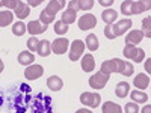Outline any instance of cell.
<instances>
[{
    "mask_svg": "<svg viewBox=\"0 0 151 113\" xmlns=\"http://www.w3.org/2000/svg\"><path fill=\"white\" fill-rule=\"evenodd\" d=\"M115 94L118 98H125L130 94V84L127 82H119L115 87Z\"/></svg>",
    "mask_w": 151,
    "mask_h": 113,
    "instance_id": "cell-19",
    "label": "cell"
},
{
    "mask_svg": "<svg viewBox=\"0 0 151 113\" xmlns=\"http://www.w3.org/2000/svg\"><path fill=\"white\" fill-rule=\"evenodd\" d=\"M100 72L107 75V77H110V74L116 72V67H115V62H113V59L110 60H104L101 64V69H100Z\"/></svg>",
    "mask_w": 151,
    "mask_h": 113,
    "instance_id": "cell-20",
    "label": "cell"
},
{
    "mask_svg": "<svg viewBox=\"0 0 151 113\" xmlns=\"http://www.w3.org/2000/svg\"><path fill=\"white\" fill-rule=\"evenodd\" d=\"M83 51H85V42L82 39L73 41L71 48H70V60H73V62L79 60L83 56Z\"/></svg>",
    "mask_w": 151,
    "mask_h": 113,
    "instance_id": "cell-4",
    "label": "cell"
},
{
    "mask_svg": "<svg viewBox=\"0 0 151 113\" xmlns=\"http://www.w3.org/2000/svg\"><path fill=\"white\" fill-rule=\"evenodd\" d=\"M151 9V2H133L132 5V15L133 14H142L145 11Z\"/></svg>",
    "mask_w": 151,
    "mask_h": 113,
    "instance_id": "cell-18",
    "label": "cell"
},
{
    "mask_svg": "<svg viewBox=\"0 0 151 113\" xmlns=\"http://www.w3.org/2000/svg\"><path fill=\"white\" fill-rule=\"evenodd\" d=\"M85 45L88 47L89 51H95V50H98V47H100L98 36L95 33H89V35L86 36V39H85Z\"/></svg>",
    "mask_w": 151,
    "mask_h": 113,
    "instance_id": "cell-17",
    "label": "cell"
},
{
    "mask_svg": "<svg viewBox=\"0 0 151 113\" xmlns=\"http://www.w3.org/2000/svg\"><path fill=\"white\" fill-rule=\"evenodd\" d=\"M41 3H42V0H27V5L29 6H35V8L38 5H41Z\"/></svg>",
    "mask_w": 151,
    "mask_h": 113,
    "instance_id": "cell-39",
    "label": "cell"
},
{
    "mask_svg": "<svg viewBox=\"0 0 151 113\" xmlns=\"http://www.w3.org/2000/svg\"><path fill=\"white\" fill-rule=\"evenodd\" d=\"M124 112L125 113H139V106L136 103H127L124 106Z\"/></svg>",
    "mask_w": 151,
    "mask_h": 113,
    "instance_id": "cell-35",
    "label": "cell"
},
{
    "mask_svg": "<svg viewBox=\"0 0 151 113\" xmlns=\"http://www.w3.org/2000/svg\"><path fill=\"white\" fill-rule=\"evenodd\" d=\"M104 36L107 38V39H113V32H112V26H106L104 27Z\"/></svg>",
    "mask_w": 151,
    "mask_h": 113,
    "instance_id": "cell-38",
    "label": "cell"
},
{
    "mask_svg": "<svg viewBox=\"0 0 151 113\" xmlns=\"http://www.w3.org/2000/svg\"><path fill=\"white\" fill-rule=\"evenodd\" d=\"M76 18H77V12H74L73 9H65L64 12H62V15H60V21L65 23L67 26L68 24H73L76 21Z\"/></svg>",
    "mask_w": 151,
    "mask_h": 113,
    "instance_id": "cell-23",
    "label": "cell"
},
{
    "mask_svg": "<svg viewBox=\"0 0 151 113\" xmlns=\"http://www.w3.org/2000/svg\"><path fill=\"white\" fill-rule=\"evenodd\" d=\"M145 69H147V72L150 74V71H151V59H147V60H145Z\"/></svg>",
    "mask_w": 151,
    "mask_h": 113,
    "instance_id": "cell-41",
    "label": "cell"
},
{
    "mask_svg": "<svg viewBox=\"0 0 151 113\" xmlns=\"http://www.w3.org/2000/svg\"><path fill=\"white\" fill-rule=\"evenodd\" d=\"M26 32H27V27L23 21H17V23L12 24V33H14L15 36H23Z\"/></svg>",
    "mask_w": 151,
    "mask_h": 113,
    "instance_id": "cell-27",
    "label": "cell"
},
{
    "mask_svg": "<svg viewBox=\"0 0 151 113\" xmlns=\"http://www.w3.org/2000/svg\"><path fill=\"white\" fill-rule=\"evenodd\" d=\"M82 69L85 72H92L95 69V60H94V56L91 53H86L82 57Z\"/></svg>",
    "mask_w": 151,
    "mask_h": 113,
    "instance_id": "cell-11",
    "label": "cell"
},
{
    "mask_svg": "<svg viewBox=\"0 0 151 113\" xmlns=\"http://www.w3.org/2000/svg\"><path fill=\"white\" fill-rule=\"evenodd\" d=\"M26 27H27V32L32 33L33 36H35V35H41V33H44L45 29H47V26H44V24H41L40 21H36V20L30 21Z\"/></svg>",
    "mask_w": 151,
    "mask_h": 113,
    "instance_id": "cell-15",
    "label": "cell"
},
{
    "mask_svg": "<svg viewBox=\"0 0 151 113\" xmlns=\"http://www.w3.org/2000/svg\"><path fill=\"white\" fill-rule=\"evenodd\" d=\"M47 87L58 92L64 87V82H62V79L58 77V75H52V77H48V80H47Z\"/></svg>",
    "mask_w": 151,
    "mask_h": 113,
    "instance_id": "cell-16",
    "label": "cell"
},
{
    "mask_svg": "<svg viewBox=\"0 0 151 113\" xmlns=\"http://www.w3.org/2000/svg\"><path fill=\"white\" fill-rule=\"evenodd\" d=\"M33 60H35V56H33V53H30V51H21L20 54H18V64L20 65H32L33 64Z\"/></svg>",
    "mask_w": 151,
    "mask_h": 113,
    "instance_id": "cell-24",
    "label": "cell"
},
{
    "mask_svg": "<svg viewBox=\"0 0 151 113\" xmlns=\"http://www.w3.org/2000/svg\"><path fill=\"white\" fill-rule=\"evenodd\" d=\"M80 103L83 106L95 109V107L100 106V103H101V97H100V94H97V92H83L80 95Z\"/></svg>",
    "mask_w": 151,
    "mask_h": 113,
    "instance_id": "cell-2",
    "label": "cell"
},
{
    "mask_svg": "<svg viewBox=\"0 0 151 113\" xmlns=\"http://www.w3.org/2000/svg\"><path fill=\"white\" fill-rule=\"evenodd\" d=\"M76 113H92L89 109H79V110H76Z\"/></svg>",
    "mask_w": 151,
    "mask_h": 113,
    "instance_id": "cell-43",
    "label": "cell"
},
{
    "mask_svg": "<svg viewBox=\"0 0 151 113\" xmlns=\"http://www.w3.org/2000/svg\"><path fill=\"white\" fill-rule=\"evenodd\" d=\"M122 54L127 59H132L133 62H136V64L142 62L144 57H145V51H144V50L137 48L136 45H132V44H125V47L122 50Z\"/></svg>",
    "mask_w": 151,
    "mask_h": 113,
    "instance_id": "cell-1",
    "label": "cell"
},
{
    "mask_svg": "<svg viewBox=\"0 0 151 113\" xmlns=\"http://www.w3.org/2000/svg\"><path fill=\"white\" fill-rule=\"evenodd\" d=\"M50 45H52V51L55 54H64V53H67L70 42H68V39H65V38H58V39H55Z\"/></svg>",
    "mask_w": 151,
    "mask_h": 113,
    "instance_id": "cell-9",
    "label": "cell"
},
{
    "mask_svg": "<svg viewBox=\"0 0 151 113\" xmlns=\"http://www.w3.org/2000/svg\"><path fill=\"white\" fill-rule=\"evenodd\" d=\"M0 6H3V0H0Z\"/></svg>",
    "mask_w": 151,
    "mask_h": 113,
    "instance_id": "cell-45",
    "label": "cell"
},
{
    "mask_svg": "<svg viewBox=\"0 0 151 113\" xmlns=\"http://www.w3.org/2000/svg\"><path fill=\"white\" fill-rule=\"evenodd\" d=\"M142 27H144V36H147V38H150L151 36V18L150 17H145L144 20H142Z\"/></svg>",
    "mask_w": 151,
    "mask_h": 113,
    "instance_id": "cell-31",
    "label": "cell"
},
{
    "mask_svg": "<svg viewBox=\"0 0 151 113\" xmlns=\"http://www.w3.org/2000/svg\"><path fill=\"white\" fill-rule=\"evenodd\" d=\"M132 5H133L132 0H125V2H122L121 3V14L125 15V17H130L132 15Z\"/></svg>",
    "mask_w": 151,
    "mask_h": 113,
    "instance_id": "cell-30",
    "label": "cell"
},
{
    "mask_svg": "<svg viewBox=\"0 0 151 113\" xmlns=\"http://www.w3.org/2000/svg\"><path fill=\"white\" fill-rule=\"evenodd\" d=\"M44 74V68L41 65H29L26 69H24V77L27 80H38L40 77H42Z\"/></svg>",
    "mask_w": 151,
    "mask_h": 113,
    "instance_id": "cell-8",
    "label": "cell"
},
{
    "mask_svg": "<svg viewBox=\"0 0 151 113\" xmlns=\"http://www.w3.org/2000/svg\"><path fill=\"white\" fill-rule=\"evenodd\" d=\"M133 84H134L136 89H147L148 84H150V75L144 74V72L137 74L134 77V80H133Z\"/></svg>",
    "mask_w": 151,
    "mask_h": 113,
    "instance_id": "cell-12",
    "label": "cell"
},
{
    "mask_svg": "<svg viewBox=\"0 0 151 113\" xmlns=\"http://www.w3.org/2000/svg\"><path fill=\"white\" fill-rule=\"evenodd\" d=\"M141 113H151V106H150V104H147V106L142 109V112H141Z\"/></svg>",
    "mask_w": 151,
    "mask_h": 113,
    "instance_id": "cell-42",
    "label": "cell"
},
{
    "mask_svg": "<svg viewBox=\"0 0 151 113\" xmlns=\"http://www.w3.org/2000/svg\"><path fill=\"white\" fill-rule=\"evenodd\" d=\"M95 5L94 0H79V11H89Z\"/></svg>",
    "mask_w": 151,
    "mask_h": 113,
    "instance_id": "cell-32",
    "label": "cell"
},
{
    "mask_svg": "<svg viewBox=\"0 0 151 113\" xmlns=\"http://www.w3.org/2000/svg\"><path fill=\"white\" fill-rule=\"evenodd\" d=\"M101 18H103V21L106 23V26H112V24L116 21V18H118V12H116L115 9H112V8L104 9L103 14H101Z\"/></svg>",
    "mask_w": 151,
    "mask_h": 113,
    "instance_id": "cell-13",
    "label": "cell"
},
{
    "mask_svg": "<svg viewBox=\"0 0 151 113\" xmlns=\"http://www.w3.org/2000/svg\"><path fill=\"white\" fill-rule=\"evenodd\" d=\"M68 9H73L74 12L79 11V0H71V2H68Z\"/></svg>",
    "mask_w": 151,
    "mask_h": 113,
    "instance_id": "cell-37",
    "label": "cell"
},
{
    "mask_svg": "<svg viewBox=\"0 0 151 113\" xmlns=\"http://www.w3.org/2000/svg\"><path fill=\"white\" fill-rule=\"evenodd\" d=\"M30 14V8L27 3H24V2H18L17 8L14 9V17H17L18 20H24V18H27Z\"/></svg>",
    "mask_w": 151,
    "mask_h": 113,
    "instance_id": "cell-10",
    "label": "cell"
},
{
    "mask_svg": "<svg viewBox=\"0 0 151 113\" xmlns=\"http://www.w3.org/2000/svg\"><path fill=\"white\" fill-rule=\"evenodd\" d=\"M3 68H5V65H3V60H2V59H0V72H2V71H3Z\"/></svg>",
    "mask_w": 151,
    "mask_h": 113,
    "instance_id": "cell-44",
    "label": "cell"
},
{
    "mask_svg": "<svg viewBox=\"0 0 151 113\" xmlns=\"http://www.w3.org/2000/svg\"><path fill=\"white\" fill-rule=\"evenodd\" d=\"M113 62H115V67H116V74H122L125 75V77H130V75H133V71H134V67L130 64V62H124L121 59H113Z\"/></svg>",
    "mask_w": 151,
    "mask_h": 113,
    "instance_id": "cell-5",
    "label": "cell"
},
{
    "mask_svg": "<svg viewBox=\"0 0 151 113\" xmlns=\"http://www.w3.org/2000/svg\"><path fill=\"white\" fill-rule=\"evenodd\" d=\"M107 82H109V77H107V75H104V74H101L100 71L89 77V86L92 87V89H97V91L98 89H103V87L107 84Z\"/></svg>",
    "mask_w": 151,
    "mask_h": 113,
    "instance_id": "cell-6",
    "label": "cell"
},
{
    "mask_svg": "<svg viewBox=\"0 0 151 113\" xmlns=\"http://www.w3.org/2000/svg\"><path fill=\"white\" fill-rule=\"evenodd\" d=\"M18 5V0H3V6L11 8V9H15Z\"/></svg>",
    "mask_w": 151,
    "mask_h": 113,
    "instance_id": "cell-36",
    "label": "cell"
},
{
    "mask_svg": "<svg viewBox=\"0 0 151 113\" xmlns=\"http://www.w3.org/2000/svg\"><path fill=\"white\" fill-rule=\"evenodd\" d=\"M142 39H144V32L142 30H132L127 36H125V44L136 45V44H139Z\"/></svg>",
    "mask_w": 151,
    "mask_h": 113,
    "instance_id": "cell-14",
    "label": "cell"
},
{
    "mask_svg": "<svg viewBox=\"0 0 151 113\" xmlns=\"http://www.w3.org/2000/svg\"><path fill=\"white\" fill-rule=\"evenodd\" d=\"M14 15H12L11 11H0V27H6L12 23Z\"/></svg>",
    "mask_w": 151,
    "mask_h": 113,
    "instance_id": "cell-26",
    "label": "cell"
},
{
    "mask_svg": "<svg viewBox=\"0 0 151 113\" xmlns=\"http://www.w3.org/2000/svg\"><path fill=\"white\" fill-rule=\"evenodd\" d=\"M130 97H132V101H134L136 104L148 101V95H147L145 92H142V91H133V92L130 94Z\"/></svg>",
    "mask_w": 151,
    "mask_h": 113,
    "instance_id": "cell-28",
    "label": "cell"
},
{
    "mask_svg": "<svg viewBox=\"0 0 151 113\" xmlns=\"http://www.w3.org/2000/svg\"><path fill=\"white\" fill-rule=\"evenodd\" d=\"M55 17H56V15L50 14V12H48L47 9H44V11L41 12V14H40V23H41V24H44V26H47V27H48V24L55 21Z\"/></svg>",
    "mask_w": 151,
    "mask_h": 113,
    "instance_id": "cell-29",
    "label": "cell"
},
{
    "mask_svg": "<svg viewBox=\"0 0 151 113\" xmlns=\"http://www.w3.org/2000/svg\"><path fill=\"white\" fill-rule=\"evenodd\" d=\"M36 53L40 54L41 57H47L50 53H52V45H50L48 39H42V41H40V45H38Z\"/></svg>",
    "mask_w": 151,
    "mask_h": 113,
    "instance_id": "cell-21",
    "label": "cell"
},
{
    "mask_svg": "<svg viewBox=\"0 0 151 113\" xmlns=\"http://www.w3.org/2000/svg\"><path fill=\"white\" fill-rule=\"evenodd\" d=\"M132 26H133V21L130 20V18H122L121 21H118V23H115L112 26V32H113V36L115 38H118V36H122L125 32H127L129 29H132Z\"/></svg>",
    "mask_w": 151,
    "mask_h": 113,
    "instance_id": "cell-3",
    "label": "cell"
},
{
    "mask_svg": "<svg viewBox=\"0 0 151 113\" xmlns=\"http://www.w3.org/2000/svg\"><path fill=\"white\" fill-rule=\"evenodd\" d=\"M101 112L103 113H121L122 109L119 104L113 103V101H106L103 106H101Z\"/></svg>",
    "mask_w": 151,
    "mask_h": 113,
    "instance_id": "cell-25",
    "label": "cell"
},
{
    "mask_svg": "<svg viewBox=\"0 0 151 113\" xmlns=\"http://www.w3.org/2000/svg\"><path fill=\"white\" fill-rule=\"evenodd\" d=\"M55 32L58 35H65L68 32V26L65 23H62V21H56L55 23Z\"/></svg>",
    "mask_w": 151,
    "mask_h": 113,
    "instance_id": "cell-33",
    "label": "cell"
},
{
    "mask_svg": "<svg viewBox=\"0 0 151 113\" xmlns=\"http://www.w3.org/2000/svg\"><path fill=\"white\" fill-rule=\"evenodd\" d=\"M65 5H67V3L64 2V0H50V2H48V6H47L45 9L50 12V14L56 15V14H58V11H60Z\"/></svg>",
    "mask_w": 151,
    "mask_h": 113,
    "instance_id": "cell-22",
    "label": "cell"
},
{
    "mask_svg": "<svg viewBox=\"0 0 151 113\" xmlns=\"http://www.w3.org/2000/svg\"><path fill=\"white\" fill-rule=\"evenodd\" d=\"M97 26V17L92 14H85L83 17L79 18V29L80 30H91Z\"/></svg>",
    "mask_w": 151,
    "mask_h": 113,
    "instance_id": "cell-7",
    "label": "cell"
},
{
    "mask_svg": "<svg viewBox=\"0 0 151 113\" xmlns=\"http://www.w3.org/2000/svg\"><path fill=\"white\" fill-rule=\"evenodd\" d=\"M98 3L100 5H103V6H110V5H113V0H98Z\"/></svg>",
    "mask_w": 151,
    "mask_h": 113,
    "instance_id": "cell-40",
    "label": "cell"
},
{
    "mask_svg": "<svg viewBox=\"0 0 151 113\" xmlns=\"http://www.w3.org/2000/svg\"><path fill=\"white\" fill-rule=\"evenodd\" d=\"M38 45H40V39H36L35 36H32V38H29V39H27V48H29V51H36Z\"/></svg>",
    "mask_w": 151,
    "mask_h": 113,
    "instance_id": "cell-34",
    "label": "cell"
}]
</instances>
